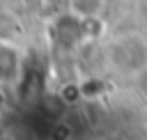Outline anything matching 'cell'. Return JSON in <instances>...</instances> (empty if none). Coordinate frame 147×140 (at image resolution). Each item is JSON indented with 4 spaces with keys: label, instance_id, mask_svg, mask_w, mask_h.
Instances as JSON below:
<instances>
[{
    "label": "cell",
    "instance_id": "obj_1",
    "mask_svg": "<svg viewBox=\"0 0 147 140\" xmlns=\"http://www.w3.org/2000/svg\"><path fill=\"white\" fill-rule=\"evenodd\" d=\"M108 64L122 76H140L147 71V39L140 34H122L108 44Z\"/></svg>",
    "mask_w": 147,
    "mask_h": 140
},
{
    "label": "cell",
    "instance_id": "obj_2",
    "mask_svg": "<svg viewBox=\"0 0 147 140\" xmlns=\"http://www.w3.org/2000/svg\"><path fill=\"white\" fill-rule=\"evenodd\" d=\"M69 9L80 21H90V18H96L101 14L103 0H69Z\"/></svg>",
    "mask_w": 147,
    "mask_h": 140
}]
</instances>
